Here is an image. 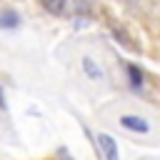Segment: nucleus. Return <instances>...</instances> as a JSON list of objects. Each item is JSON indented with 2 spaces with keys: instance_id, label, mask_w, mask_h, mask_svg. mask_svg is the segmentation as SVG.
<instances>
[{
  "instance_id": "f03ea898",
  "label": "nucleus",
  "mask_w": 160,
  "mask_h": 160,
  "mask_svg": "<svg viewBox=\"0 0 160 160\" xmlns=\"http://www.w3.org/2000/svg\"><path fill=\"white\" fill-rule=\"evenodd\" d=\"M98 145L105 155V160H120V150H118V140L108 132H100L98 135Z\"/></svg>"
},
{
  "instance_id": "f257e3e1",
  "label": "nucleus",
  "mask_w": 160,
  "mask_h": 160,
  "mask_svg": "<svg viewBox=\"0 0 160 160\" xmlns=\"http://www.w3.org/2000/svg\"><path fill=\"white\" fill-rule=\"evenodd\" d=\"M120 125L125 130H130V132H138V135L150 132V122L142 115H120Z\"/></svg>"
},
{
  "instance_id": "423d86ee",
  "label": "nucleus",
  "mask_w": 160,
  "mask_h": 160,
  "mask_svg": "<svg viewBox=\"0 0 160 160\" xmlns=\"http://www.w3.org/2000/svg\"><path fill=\"white\" fill-rule=\"evenodd\" d=\"M18 25H20V15L15 10L0 12V28H18Z\"/></svg>"
},
{
  "instance_id": "20e7f679",
  "label": "nucleus",
  "mask_w": 160,
  "mask_h": 160,
  "mask_svg": "<svg viewBox=\"0 0 160 160\" xmlns=\"http://www.w3.org/2000/svg\"><path fill=\"white\" fill-rule=\"evenodd\" d=\"M128 80H130V88H132V90H140L142 82H145V80H142V70H140L138 65H132V62L128 65Z\"/></svg>"
},
{
  "instance_id": "7ed1b4c3",
  "label": "nucleus",
  "mask_w": 160,
  "mask_h": 160,
  "mask_svg": "<svg viewBox=\"0 0 160 160\" xmlns=\"http://www.w3.org/2000/svg\"><path fill=\"white\" fill-rule=\"evenodd\" d=\"M80 65H82V72H85L90 80H102V75H105V72H102V68H100L90 55H85V58L80 60Z\"/></svg>"
},
{
  "instance_id": "39448f33",
  "label": "nucleus",
  "mask_w": 160,
  "mask_h": 160,
  "mask_svg": "<svg viewBox=\"0 0 160 160\" xmlns=\"http://www.w3.org/2000/svg\"><path fill=\"white\" fill-rule=\"evenodd\" d=\"M40 5H42L50 15H55V18H58V15H62V12H65V5H68V2H65V0H40Z\"/></svg>"
}]
</instances>
